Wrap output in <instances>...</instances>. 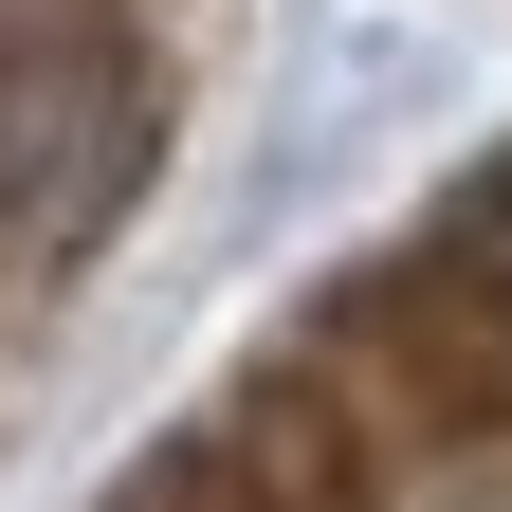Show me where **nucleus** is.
I'll return each instance as SVG.
<instances>
[{
  "mask_svg": "<svg viewBox=\"0 0 512 512\" xmlns=\"http://www.w3.org/2000/svg\"><path fill=\"white\" fill-rule=\"evenodd\" d=\"M165 165V19L147 0H0V293L92 256Z\"/></svg>",
  "mask_w": 512,
  "mask_h": 512,
  "instance_id": "1",
  "label": "nucleus"
}]
</instances>
